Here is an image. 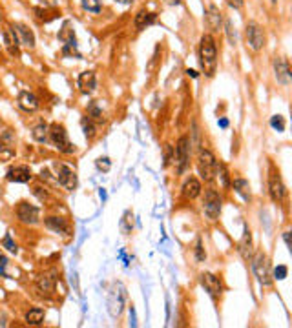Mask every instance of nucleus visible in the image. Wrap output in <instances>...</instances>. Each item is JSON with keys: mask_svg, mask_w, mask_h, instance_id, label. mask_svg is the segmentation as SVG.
Wrapping results in <instances>:
<instances>
[{"mask_svg": "<svg viewBox=\"0 0 292 328\" xmlns=\"http://www.w3.org/2000/svg\"><path fill=\"white\" fill-rule=\"evenodd\" d=\"M199 64H201L203 73L206 77H212L217 67V48L216 40L212 35H203L199 42Z\"/></svg>", "mask_w": 292, "mask_h": 328, "instance_id": "1", "label": "nucleus"}, {"mask_svg": "<svg viewBox=\"0 0 292 328\" xmlns=\"http://www.w3.org/2000/svg\"><path fill=\"white\" fill-rule=\"evenodd\" d=\"M126 286L122 283H115L110 290V295H108V312L112 317H119L124 306H126Z\"/></svg>", "mask_w": 292, "mask_h": 328, "instance_id": "2", "label": "nucleus"}, {"mask_svg": "<svg viewBox=\"0 0 292 328\" xmlns=\"http://www.w3.org/2000/svg\"><path fill=\"white\" fill-rule=\"evenodd\" d=\"M252 270H254V276L258 277L259 284H263V286H270V283H272V276H270L269 257L263 254V252H258V254L252 257Z\"/></svg>", "mask_w": 292, "mask_h": 328, "instance_id": "3", "label": "nucleus"}, {"mask_svg": "<svg viewBox=\"0 0 292 328\" xmlns=\"http://www.w3.org/2000/svg\"><path fill=\"white\" fill-rule=\"evenodd\" d=\"M197 168H199V173L205 180H212L216 177L217 161L210 149H201V153L197 157Z\"/></svg>", "mask_w": 292, "mask_h": 328, "instance_id": "4", "label": "nucleus"}, {"mask_svg": "<svg viewBox=\"0 0 292 328\" xmlns=\"http://www.w3.org/2000/svg\"><path fill=\"white\" fill-rule=\"evenodd\" d=\"M53 172H55V182L60 184L62 188H66V190H75L77 186V175L75 172L66 166V164L62 163H55L53 164Z\"/></svg>", "mask_w": 292, "mask_h": 328, "instance_id": "5", "label": "nucleus"}, {"mask_svg": "<svg viewBox=\"0 0 292 328\" xmlns=\"http://www.w3.org/2000/svg\"><path fill=\"white\" fill-rule=\"evenodd\" d=\"M48 135H50L52 144L59 149V151H64V153H71V151H73V146H71V142H69V139H68L66 130H64L62 126L53 124V126L50 128V133Z\"/></svg>", "mask_w": 292, "mask_h": 328, "instance_id": "6", "label": "nucleus"}, {"mask_svg": "<svg viewBox=\"0 0 292 328\" xmlns=\"http://www.w3.org/2000/svg\"><path fill=\"white\" fill-rule=\"evenodd\" d=\"M188 159H190V141H188V137H181L177 146H175V151H173V161H175L179 173L187 170Z\"/></svg>", "mask_w": 292, "mask_h": 328, "instance_id": "7", "label": "nucleus"}, {"mask_svg": "<svg viewBox=\"0 0 292 328\" xmlns=\"http://www.w3.org/2000/svg\"><path fill=\"white\" fill-rule=\"evenodd\" d=\"M203 210H205V215L208 217V221H217L219 212H221V199H219L217 192L208 190V192L205 194V204H203Z\"/></svg>", "mask_w": 292, "mask_h": 328, "instance_id": "8", "label": "nucleus"}, {"mask_svg": "<svg viewBox=\"0 0 292 328\" xmlns=\"http://www.w3.org/2000/svg\"><path fill=\"white\" fill-rule=\"evenodd\" d=\"M245 35H247L248 46H250L254 51H259L263 46H265V35H263V30L259 28L258 22H248L247 28H245Z\"/></svg>", "mask_w": 292, "mask_h": 328, "instance_id": "9", "label": "nucleus"}, {"mask_svg": "<svg viewBox=\"0 0 292 328\" xmlns=\"http://www.w3.org/2000/svg\"><path fill=\"white\" fill-rule=\"evenodd\" d=\"M17 217L24 224H37L40 219V212L37 206H33L30 202H20L17 206Z\"/></svg>", "mask_w": 292, "mask_h": 328, "instance_id": "10", "label": "nucleus"}, {"mask_svg": "<svg viewBox=\"0 0 292 328\" xmlns=\"http://www.w3.org/2000/svg\"><path fill=\"white\" fill-rule=\"evenodd\" d=\"M269 190H270V197L274 202H281L285 199V184L279 173L272 172L269 177Z\"/></svg>", "mask_w": 292, "mask_h": 328, "instance_id": "11", "label": "nucleus"}, {"mask_svg": "<svg viewBox=\"0 0 292 328\" xmlns=\"http://www.w3.org/2000/svg\"><path fill=\"white\" fill-rule=\"evenodd\" d=\"M201 284L205 286V290L208 292L212 297H219L221 292H223V284L219 281V277L214 276V274H208V272L201 274Z\"/></svg>", "mask_w": 292, "mask_h": 328, "instance_id": "12", "label": "nucleus"}, {"mask_svg": "<svg viewBox=\"0 0 292 328\" xmlns=\"http://www.w3.org/2000/svg\"><path fill=\"white\" fill-rule=\"evenodd\" d=\"M274 71H276V81L281 84V86H289L291 82V67H289V62L283 59V57H277L276 62H274Z\"/></svg>", "mask_w": 292, "mask_h": 328, "instance_id": "13", "label": "nucleus"}, {"mask_svg": "<svg viewBox=\"0 0 292 328\" xmlns=\"http://www.w3.org/2000/svg\"><path fill=\"white\" fill-rule=\"evenodd\" d=\"M6 177H8V180H11V182H30L31 180L30 166H24V164L13 166V168H9Z\"/></svg>", "mask_w": 292, "mask_h": 328, "instance_id": "14", "label": "nucleus"}, {"mask_svg": "<svg viewBox=\"0 0 292 328\" xmlns=\"http://www.w3.org/2000/svg\"><path fill=\"white\" fill-rule=\"evenodd\" d=\"M79 88L84 93H91V91L97 88V77L93 71H83L79 75Z\"/></svg>", "mask_w": 292, "mask_h": 328, "instance_id": "15", "label": "nucleus"}, {"mask_svg": "<svg viewBox=\"0 0 292 328\" xmlns=\"http://www.w3.org/2000/svg\"><path fill=\"white\" fill-rule=\"evenodd\" d=\"M183 197L185 199H195V197H199V194H201V182L195 179V177H190V179L185 180V184H183Z\"/></svg>", "mask_w": 292, "mask_h": 328, "instance_id": "16", "label": "nucleus"}, {"mask_svg": "<svg viewBox=\"0 0 292 328\" xmlns=\"http://www.w3.org/2000/svg\"><path fill=\"white\" fill-rule=\"evenodd\" d=\"M18 106L26 112H37L38 110V98L30 93V91H20L18 93Z\"/></svg>", "mask_w": 292, "mask_h": 328, "instance_id": "17", "label": "nucleus"}, {"mask_svg": "<svg viewBox=\"0 0 292 328\" xmlns=\"http://www.w3.org/2000/svg\"><path fill=\"white\" fill-rule=\"evenodd\" d=\"M4 42H6V48L9 49L11 55H18V44H20V40L17 37V31L8 26L6 30H4Z\"/></svg>", "mask_w": 292, "mask_h": 328, "instance_id": "18", "label": "nucleus"}, {"mask_svg": "<svg viewBox=\"0 0 292 328\" xmlns=\"http://www.w3.org/2000/svg\"><path fill=\"white\" fill-rule=\"evenodd\" d=\"M15 31H17L18 40H20L24 46H28V48H33V46H35V37H33V33H31L24 24H17Z\"/></svg>", "mask_w": 292, "mask_h": 328, "instance_id": "19", "label": "nucleus"}, {"mask_svg": "<svg viewBox=\"0 0 292 328\" xmlns=\"http://www.w3.org/2000/svg\"><path fill=\"white\" fill-rule=\"evenodd\" d=\"M155 18H157V15L155 13H150V11H139L137 15H135V28L137 30H144L146 26H150V24L155 22Z\"/></svg>", "mask_w": 292, "mask_h": 328, "instance_id": "20", "label": "nucleus"}, {"mask_svg": "<svg viewBox=\"0 0 292 328\" xmlns=\"http://www.w3.org/2000/svg\"><path fill=\"white\" fill-rule=\"evenodd\" d=\"M206 20H208V26L212 28L214 31H219L221 28V11L217 6L214 4H210L208 6V11H206Z\"/></svg>", "mask_w": 292, "mask_h": 328, "instance_id": "21", "label": "nucleus"}, {"mask_svg": "<svg viewBox=\"0 0 292 328\" xmlns=\"http://www.w3.org/2000/svg\"><path fill=\"white\" fill-rule=\"evenodd\" d=\"M46 226L50 228V230L57 231V233H68V223L64 219H60V217H46Z\"/></svg>", "mask_w": 292, "mask_h": 328, "instance_id": "22", "label": "nucleus"}, {"mask_svg": "<svg viewBox=\"0 0 292 328\" xmlns=\"http://www.w3.org/2000/svg\"><path fill=\"white\" fill-rule=\"evenodd\" d=\"M240 252L245 259H248L252 255V233H250L248 228H245V231H243V239H241L240 243Z\"/></svg>", "mask_w": 292, "mask_h": 328, "instance_id": "23", "label": "nucleus"}, {"mask_svg": "<svg viewBox=\"0 0 292 328\" xmlns=\"http://www.w3.org/2000/svg\"><path fill=\"white\" fill-rule=\"evenodd\" d=\"M44 317H46V313L42 308H31L30 312L26 313V323L31 325V327H38V325L44 323Z\"/></svg>", "mask_w": 292, "mask_h": 328, "instance_id": "24", "label": "nucleus"}, {"mask_svg": "<svg viewBox=\"0 0 292 328\" xmlns=\"http://www.w3.org/2000/svg\"><path fill=\"white\" fill-rule=\"evenodd\" d=\"M15 139V135H13V130L4 122V120H0V144H4V146H9L11 142Z\"/></svg>", "mask_w": 292, "mask_h": 328, "instance_id": "25", "label": "nucleus"}, {"mask_svg": "<svg viewBox=\"0 0 292 328\" xmlns=\"http://www.w3.org/2000/svg\"><path fill=\"white\" fill-rule=\"evenodd\" d=\"M53 284H55V281H53V277L52 276H40L38 277V281H37V286H38V290H40V294L42 295H50L53 292Z\"/></svg>", "mask_w": 292, "mask_h": 328, "instance_id": "26", "label": "nucleus"}, {"mask_svg": "<svg viewBox=\"0 0 292 328\" xmlns=\"http://www.w3.org/2000/svg\"><path fill=\"white\" fill-rule=\"evenodd\" d=\"M234 190L238 192V194L245 199V201H248L250 199V184H248L245 179H234Z\"/></svg>", "mask_w": 292, "mask_h": 328, "instance_id": "27", "label": "nucleus"}, {"mask_svg": "<svg viewBox=\"0 0 292 328\" xmlns=\"http://www.w3.org/2000/svg\"><path fill=\"white\" fill-rule=\"evenodd\" d=\"M48 133H50V126H48V124H38V126L33 128L31 137L37 142H46L48 141Z\"/></svg>", "mask_w": 292, "mask_h": 328, "instance_id": "28", "label": "nucleus"}, {"mask_svg": "<svg viewBox=\"0 0 292 328\" xmlns=\"http://www.w3.org/2000/svg\"><path fill=\"white\" fill-rule=\"evenodd\" d=\"M83 8L90 13H101L103 4H101V0H83Z\"/></svg>", "mask_w": 292, "mask_h": 328, "instance_id": "29", "label": "nucleus"}, {"mask_svg": "<svg viewBox=\"0 0 292 328\" xmlns=\"http://www.w3.org/2000/svg\"><path fill=\"white\" fill-rule=\"evenodd\" d=\"M216 175H217V179L221 180V186H223V188H226V186H228V184H230V180H228V173H226L225 164H217Z\"/></svg>", "mask_w": 292, "mask_h": 328, "instance_id": "30", "label": "nucleus"}, {"mask_svg": "<svg viewBox=\"0 0 292 328\" xmlns=\"http://www.w3.org/2000/svg\"><path fill=\"white\" fill-rule=\"evenodd\" d=\"M130 212H126L124 213V217H122V221H120V231L124 233V235H128V233H132V228H134V221L130 219Z\"/></svg>", "mask_w": 292, "mask_h": 328, "instance_id": "31", "label": "nucleus"}, {"mask_svg": "<svg viewBox=\"0 0 292 328\" xmlns=\"http://www.w3.org/2000/svg\"><path fill=\"white\" fill-rule=\"evenodd\" d=\"M270 126L277 130V131H285V119L281 115H274L272 119H270Z\"/></svg>", "mask_w": 292, "mask_h": 328, "instance_id": "32", "label": "nucleus"}, {"mask_svg": "<svg viewBox=\"0 0 292 328\" xmlns=\"http://www.w3.org/2000/svg\"><path fill=\"white\" fill-rule=\"evenodd\" d=\"M95 166H97V170H101V172H108V170L112 168V163H110L108 157H99Z\"/></svg>", "mask_w": 292, "mask_h": 328, "instance_id": "33", "label": "nucleus"}, {"mask_svg": "<svg viewBox=\"0 0 292 328\" xmlns=\"http://www.w3.org/2000/svg\"><path fill=\"white\" fill-rule=\"evenodd\" d=\"M287 274H289V268H287L285 264H279V266L274 268V279H276V281H283L285 277H287Z\"/></svg>", "mask_w": 292, "mask_h": 328, "instance_id": "34", "label": "nucleus"}, {"mask_svg": "<svg viewBox=\"0 0 292 328\" xmlns=\"http://www.w3.org/2000/svg\"><path fill=\"white\" fill-rule=\"evenodd\" d=\"M2 245L6 246V248H8L11 254H17V245L13 243V241H11V237H9V235L6 239H4V241H2Z\"/></svg>", "mask_w": 292, "mask_h": 328, "instance_id": "35", "label": "nucleus"}, {"mask_svg": "<svg viewBox=\"0 0 292 328\" xmlns=\"http://www.w3.org/2000/svg\"><path fill=\"white\" fill-rule=\"evenodd\" d=\"M226 33H228L230 42H232V44H236V30L232 28V22H230V20H226Z\"/></svg>", "mask_w": 292, "mask_h": 328, "instance_id": "36", "label": "nucleus"}, {"mask_svg": "<svg viewBox=\"0 0 292 328\" xmlns=\"http://www.w3.org/2000/svg\"><path fill=\"white\" fill-rule=\"evenodd\" d=\"M8 259L6 257H0V276L8 277V272H6V268H8Z\"/></svg>", "mask_w": 292, "mask_h": 328, "instance_id": "37", "label": "nucleus"}, {"mask_svg": "<svg viewBox=\"0 0 292 328\" xmlns=\"http://www.w3.org/2000/svg\"><path fill=\"white\" fill-rule=\"evenodd\" d=\"M226 4L234 9H241L243 8V0H226Z\"/></svg>", "mask_w": 292, "mask_h": 328, "instance_id": "38", "label": "nucleus"}, {"mask_svg": "<svg viewBox=\"0 0 292 328\" xmlns=\"http://www.w3.org/2000/svg\"><path fill=\"white\" fill-rule=\"evenodd\" d=\"M197 259H199V261L205 259V254H203V250H201V243H197Z\"/></svg>", "mask_w": 292, "mask_h": 328, "instance_id": "39", "label": "nucleus"}, {"mask_svg": "<svg viewBox=\"0 0 292 328\" xmlns=\"http://www.w3.org/2000/svg\"><path fill=\"white\" fill-rule=\"evenodd\" d=\"M283 239H285V245L291 248V231H285V233H283Z\"/></svg>", "mask_w": 292, "mask_h": 328, "instance_id": "40", "label": "nucleus"}, {"mask_svg": "<svg viewBox=\"0 0 292 328\" xmlns=\"http://www.w3.org/2000/svg\"><path fill=\"white\" fill-rule=\"evenodd\" d=\"M40 2H42L44 6H55V4L59 2V0H40Z\"/></svg>", "mask_w": 292, "mask_h": 328, "instance_id": "41", "label": "nucleus"}, {"mask_svg": "<svg viewBox=\"0 0 292 328\" xmlns=\"http://www.w3.org/2000/svg\"><path fill=\"white\" fill-rule=\"evenodd\" d=\"M165 2L168 6H179L181 4V0H165Z\"/></svg>", "mask_w": 292, "mask_h": 328, "instance_id": "42", "label": "nucleus"}, {"mask_svg": "<svg viewBox=\"0 0 292 328\" xmlns=\"http://www.w3.org/2000/svg\"><path fill=\"white\" fill-rule=\"evenodd\" d=\"M219 126L226 128V126H228V120H226V119H219Z\"/></svg>", "mask_w": 292, "mask_h": 328, "instance_id": "43", "label": "nucleus"}, {"mask_svg": "<svg viewBox=\"0 0 292 328\" xmlns=\"http://www.w3.org/2000/svg\"><path fill=\"white\" fill-rule=\"evenodd\" d=\"M187 73H188V75H192V77H194V79H195V77H197V73H195V71H194V69H188V71H187Z\"/></svg>", "mask_w": 292, "mask_h": 328, "instance_id": "44", "label": "nucleus"}, {"mask_svg": "<svg viewBox=\"0 0 292 328\" xmlns=\"http://www.w3.org/2000/svg\"><path fill=\"white\" fill-rule=\"evenodd\" d=\"M117 2H120V4H130V0H117Z\"/></svg>", "mask_w": 292, "mask_h": 328, "instance_id": "45", "label": "nucleus"}, {"mask_svg": "<svg viewBox=\"0 0 292 328\" xmlns=\"http://www.w3.org/2000/svg\"><path fill=\"white\" fill-rule=\"evenodd\" d=\"M0 20H2V15H0Z\"/></svg>", "mask_w": 292, "mask_h": 328, "instance_id": "46", "label": "nucleus"}, {"mask_svg": "<svg viewBox=\"0 0 292 328\" xmlns=\"http://www.w3.org/2000/svg\"><path fill=\"white\" fill-rule=\"evenodd\" d=\"M272 2H277V0H272Z\"/></svg>", "mask_w": 292, "mask_h": 328, "instance_id": "47", "label": "nucleus"}]
</instances>
